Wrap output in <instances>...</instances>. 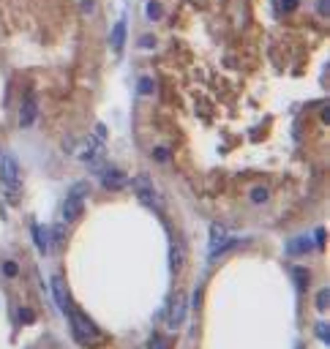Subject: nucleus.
<instances>
[{
	"instance_id": "nucleus-26",
	"label": "nucleus",
	"mask_w": 330,
	"mask_h": 349,
	"mask_svg": "<svg viewBox=\"0 0 330 349\" xmlns=\"http://www.w3.org/2000/svg\"><path fill=\"white\" fill-rule=\"evenodd\" d=\"M317 9H319V14H327V9H330V0H319V3H317Z\"/></svg>"
},
{
	"instance_id": "nucleus-9",
	"label": "nucleus",
	"mask_w": 330,
	"mask_h": 349,
	"mask_svg": "<svg viewBox=\"0 0 330 349\" xmlns=\"http://www.w3.org/2000/svg\"><path fill=\"white\" fill-rule=\"evenodd\" d=\"M125 41V19H117V25L112 28V49L120 52Z\"/></svg>"
},
{
	"instance_id": "nucleus-6",
	"label": "nucleus",
	"mask_w": 330,
	"mask_h": 349,
	"mask_svg": "<svg viewBox=\"0 0 330 349\" xmlns=\"http://www.w3.org/2000/svg\"><path fill=\"white\" fill-rule=\"evenodd\" d=\"M36 117H38V101L33 96H28L25 101H22V107H19V126H33L36 123Z\"/></svg>"
},
{
	"instance_id": "nucleus-25",
	"label": "nucleus",
	"mask_w": 330,
	"mask_h": 349,
	"mask_svg": "<svg viewBox=\"0 0 330 349\" xmlns=\"http://www.w3.org/2000/svg\"><path fill=\"white\" fill-rule=\"evenodd\" d=\"M314 240H317V248H322V240H325V229H317V235H314Z\"/></svg>"
},
{
	"instance_id": "nucleus-17",
	"label": "nucleus",
	"mask_w": 330,
	"mask_h": 349,
	"mask_svg": "<svg viewBox=\"0 0 330 349\" xmlns=\"http://www.w3.org/2000/svg\"><path fill=\"white\" fill-rule=\"evenodd\" d=\"M156 90V85H153V79H139V93H142V96H150V93Z\"/></svg>"
},
{
	"instance_id": "nucleus-12",
	"label": "nucleus",
	"mask_w": 330,
	"mask_h": 349,
	"mask_svg": "<svg viewBox=\"0 0 330 349\" xmlns=\"http://www.w3.org/2000/svg\"><path fill=\"white\" fill-rule=\"evenodd\" d=\"M169 265H172V270H180L183 267V248H180V243H172V251H169Z\"/></svg>"
},
{
	"instance_id": "nucleus-18",
	"label": "nucleus",
	"mask_w": 330,
	"mask_h": 349,
	"mask_svg": "<svg viewBox=\"0 0 330 349\" xmlns=\"http://www.w3.org/2000/svg\"><path fill=\"white\" fill-rule=\"evenodd\" d=\"M265 200H268V188H254V191H251V202L262 205Z\"/></svg>"
},
{
	"instance_id": "nucleus-21",
	"label": "nucleus",
	"mask_w": 330,
	"mask_h": 349,
	"mask_svg": "<svg viewBox=\"0 0 330 349\" xmlns=\"http://www.w3.org/2000/svg\"><path fill=\"white\" fill-rule=\"evenodd\" d=\"M153 156L159 158L161 164H167V161H169V150H167V147H156V150H153Z\"/></svg>"
},
{
	"instance_id": "nucleus-27",
	"label": "nucleus",
	"mask_w": 330,
	"mask_h": 349,
	"mask_svg": "<svg viewBox=\"0 0 330 349\" xmlns=\"http://www.w3.org/2000/svg\"><path fill=\"white\" fill-rule=\"evenodd\" d=\"M19 319H22V322H33V314L25 308V311H19Z\"/></svg>"
},
{
	"instance_id": "nucleus-15",
	"label": "nucleus",
	"mask_w": 330,
	"mask_h": 349,
	"mask_svg": "<svg viewBox=\"0 0 330 349\" xmlns=\"http://www.w3.org/2000/svg\"><path fill=\"white\" fill-rule=\"evenodd\" d=\"M327 303H330V292L322 289L317 295V311H327Z\"/></svg>"
},
{
	"instance_id": "nucleus-16",
	"label": "nucleus",
	"mask_w": 330,
	"mask_h": 349,
	"mask_svg": "<svg viewBox=\"0 0 330 349\" xmlns=\"http://www.w3.org/2000/svg\"><path fill=\"white\" fill-rule=\"evenodd\" d=\"M145 14H147V19H153V22H156V19H161V6L150 0V3H147V11H145Z\"/></svg>"
},
{
	"instance_id": "nucleus-24",
	"label": "nucleus",
	"mask_w": 330,
	"mask_h": 349,
	"mask_svg": "<svg viewBox=\"0 0 330 349\" xmlns=\"http://www.w3.org/2000/svg\"><path fill=\"white\" fill-rule=\"evenodd\" d=\"M317 336H319L322 341H327V338H330V333H327V328H325V325H317Z\"/></svg>"
},
{
	"instance_id": "nucleus-2",
	"label": "nucleus",
	"mask_w": 330,
	"mask_h": 349,
	"mask_svg": "<svg viewBox=\"0 0 330 349\" xmlns=\"http://www.w3.org/2000/svg\"><path fill=\"white\" fill-rule=\"evenodd\" d=\"M0 183L6 186L9 194H17V188H19V164H17L14 156L0 158Z\"/></svg>"
},
{
	"instance_id": "nucleus-3",
	"label": "nucleus",
	"mask_w": 330,
	"mask_h": 349,
	"mask_svg": "<svg viewBox=\"0 0 330 349\" xmlns=\"http://www.w3.org/2000/svg\"><path fill=\"white\" fill-rule=\"evenodd\" d=\"M134 191H137V196H139V202L142 205H147V208H153L156 202V188H153V183L147 180V174H139V178L134 180Z\"/></svg>"
},
{
	"instance_id": "nucleus-28",
	"label": "nucleus",
	"mask_w": 330,
	"mask_h": 349,
	"mask_svg": "<svg viewBox=\"0 0 330 349\" xmlns=\"http://www.w3.org/2000/svg\"><path fill=\"white\" fill-rule=\"evenodd\" d=\"M55 243H63V227H55Z\"/></svg>"
},
{
	"instance_id": "nucleus-5",
	"label": "nucleus",
	"mask_w": 330,
	"mask_h": 349,
	"mask_svg": "<svg viewBox=\"0 0 330 349\" xmlns=\"http://www.w3.org/2000/svg\"><path fill=\"white\" fill-rule=\"evenodd\" d=\"M183 316H186V297H183V292H177L175 297H172V303H169V316H167V325L172 330L177 328L180 322H183Z\"/></svg>"
},
{
	"instance_id": "nucleus-8",
	"label": "nucleus",
	"mask_w": 330,
	"mask_h": 349,
	"mask_svg": "<svg viewBox=\"0 0 330 349\" xmlns=\"http://www.w3.org/2000/svg\"><path fill=\"white\" fill-rule=\"evenodd\" d=\"M52 292H55V300H58L60 311L68 314V308H71V303H68V295H66V284H63L60 276H55L52 279Z\"/></svg>"
},
{
	"instance_id": "nucleus-1",
	"label": "nucleus",
	"mask_w": 330,
	"mask_h": 349,
	"mask_svg": "<svg viewBox=\"0 0 330 349\" xmlns=\"http://www.w3.org/2000/svg\"><path fill=\"white\" fill-rule=\"evenodd\" d=\"M68 319H71L74 336H77V341H80V344H96V341L101 338V336H98V330L93 328V322H90L85 314L74 311V308H68Z\"/></svg>"
},
{
	"instance_id": "nucleus-11",
	"label": "nucleus",
	"mask_w": 330,
	"mask_h": 349,
	"mask_svg": "<svg viewBox=\"0 0 330 349\" xmlns=\"http://www.w3.org/2000/svg\"><path fill=\"white\" fill-rule=\"evenodd\" d=\"M33 240H36V248L41 251V254H46L49 251V240H46V232L38 224H33Z\"/></svg>"
},
{
	"instance_id": "nucleus-10",
	"label": "nucleus",
	"mask_w": 330,
	"mask_h": 349,
	"mask_svg": "<svg viewBox=\"0 0 330 349\" xmlns=\"http://www.w3.org/2000/svg\"><path fill=\"white\" fill-rule=\"evenodd\" d=\"M306 251H311L309 237H295V240L287 245V254H292V257H300V254H306Z\"/></svg>"
},
{
	"instance_id": "nucleus-29",
	"label": "nucleus",
	"mask_w": 330,
	"mask_h": 349,
	"mask_svg": "<svg viewBox=\"0 0 330 349\" xmlns=\"http://www.w3.org/2000/svg\"><path fill=\"white\" fill-rule=\"evenodd\" d=\"M139 44H142V46H153L156 41H153V38H150V36H145V38H142V41H139Z\"/></svg>"
},
{
	"instance_id": "nucleus-20",
	"label": "nucleus",
	"mask_w": 330,
	"mask_h": 349,
	"mask_svg": "<svg viewBox=\"0 0 330 349\" xmlns=\"http://www.w3.org/2000/svg\"><path fill=\"white\" fill-rule=\"evenodd\" d=\"M150 349H169V341H167V338H161V336H153Z\"/></svg>"
},
{
	"instance_id": "nucleus-14",
	"label": "nucleus",
	"mask_w": 330,
	"mask_h": 349,
	"mask_svg": "<svg viewBox=\"0 0 330 349\" xmlns=\"http://www.w3.org/2000/svg\"><path fill=\"white\" fill-rule=\"evenodd\" d=\"M292 276H295V284H297V289H306V287H309V273H306L303 267H295V270H292Z\"/></svg>"
},
{
	"instance_id": "nucleus-4",
	"label": "nucleus",
	"mask_w": 330,
	"mask_h": 349,
	"mask_svg": "<svg viewBox=\"0 0 330 349\" xmlns=\"http://www.w3.org/2000/svg\"><path fill=\"white\" fill-rule=\"evenodd\" d=\"M82 208H85V196H77V194H68L66 202H63V221H77L82 216Z\"/></svg>"
},
{
	"instance_id": "nucleus-19",
	"label": "nucleus",
	"mask_w": 330,
	"mask_h": 349,
	"mask_svg": "<svg viewBox=\"0 0 330 349\" xmlns=\"http://www.w3.org/2000/svg\"><path fill=\"white\" fill-rule=\"evenodd\" d=\"M17 270H19V267H17V262H3V276H9V279H14V276H17Z\"/></svg>"
},
{
	"instance_id": "nucleus-23",
	"label": "nucleus",
	"mask_w": 330,
	"mask_h": 349,
	"mask_svg": "<svg viewBox=\"0 0 330 349\" xmlns=\"http://www.w3.org/2000/svg\"><path fill=\"white\" fill-rule=\"evenodd\" d=\"M281 9H284V11H295L297 9V0H281Z\"/></svg>"
},
{
	"instance_id": "nucleus-13",
	"label": "nucleus",
	"mask_w": 330,
	"mask_h": 349,
	"mask_svg": "<svg viewBox=\"0 0 330 349\" xmlns=\"http://www.w3.org/2000/svg\"><path fill=\"white\" fill-rule=\"evenodd\" d=\"M226 240V232H224V227H210V248H216L218 243H224Z\"/></svg>"
},
{
	"instance_id": "nucleus-7",
	"label": "nucleus",
	"mask_w": 330,
	"mask_h": 349,
	"mask_svg": "<svg viewBox=\"0 0 330 349\" xmlns=\"http://www.w3.org/2000/svg\"><path fill=\"white\" fill-rule=\"evenodd\" d=\"M104 186L112 188V191H120V188L129 186V174L115 169V166H109V169H104Z\"/></svg>"
},
{
	"instance_id": "nucleus-22",
	"label": "nucleus",
	"mask_w": 330,
	"mask_h": 349,
	"mask_svg": "<svg viewBox=\"0 0 330 349\" xmlns=\"http://www.w3.org/2000/svg\"><path fill=\"white\" fill-rule=\"evenodd\" d=\"M80 9L85 14H93V11H96V0H80Z\"/></svg>"
}]
</instances>
